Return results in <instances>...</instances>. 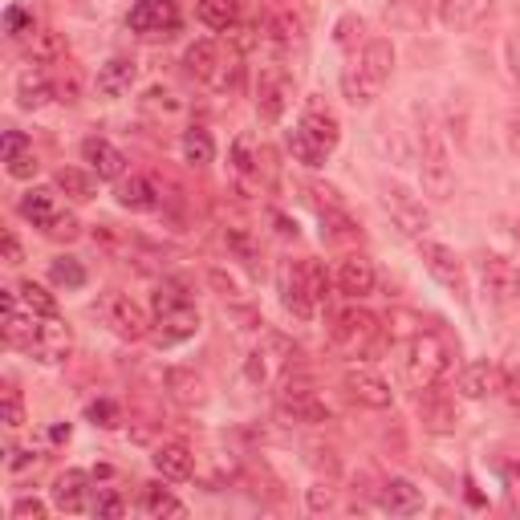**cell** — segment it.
Returning a JSON list of instances; mask_svg holds the SVG:
<instances>
[{
  "mask_svg": "<svg viewBox=\"0 0 520 520\" xmlns=\"http://www.w3.org/2000/svg\"><path fill=\"white\" fill-rule=\"evenodd\" d=\"M390 74H395V45H390L386 37H374V41H366L362 57H354L342 70V90L354 106H366L382 94Z\"/></svg>",
  "mask_w": 520,
  "mask_h": 520,
  "instance_id": "obj_1",
  "label": "cell"
},
{
  "mask_svg": "<svg viewBox=\"0 0 520 520\" xmlns=\"http://www.w3.org/2000/svg\"><path fill=\"white\" fill-rule=\"evenodd\" d=\"M451 366H455V350H451V342H447L443 334L423 330V334H415V338L407 342L403 370H407V382H411L415 390H435V386H443L447 374H451Z\"/></svg>",
  "mask_w": 520,
  "mask_h": 520,
  "instance_id": "obj_2",
  "label": "cell"
},
{
  "mask_svg": "<svg viewBox=\"0 0 520 520\" xmlns=\"http://www.w3.org/2000/svg\"><path fill=\"white\" fill-rule=\"evenodd\" d=\"M195 330H200V309L175 285H163L155 293V325H151L155 346H179V342L195 338Z\"/></svg>",
  "mask_w": 520,
  "mask_h": 520,
  "instance_id": "obj_3",
  "label": "cell"
},
{
  "mask_svg": "<svg viewBox=\"0 0 520 520\" xmlns=\"http://www.w3.org/2000/svg\"><path fill=\"white\" fill-rule=\"evenodd\" d=\"M415 143H419V183H423V191L431 195V200H447V195L455 191V167H451V155H447L431 118H419Z\"/></svg>",
  "mask_w": 520,
  "mask_h": 520,
  "instance_id": "obj_4",
  "label": "cell"
},
{
  "mask_svg": "<svg viewBox=\"0 0 520 520\" xmlns=\"http://www.w3.org/2000/svg\"><path fill=\"white\" fill-rule=\"evenodd\" d=\"M378 330H382L378 317L354 301V305H346V309H338V313H334L330 342H334V350H338V354H346V358H362V354H370V350H374Z\"/></svg>",
  "mask_w": 520,
  "mask_h": 520,
  "instance_id": "obj_5",
  "label": "cell"
},
{
  "mask_svg": "<svg viewBox=\"0 0 520 520\" xmlns=\"http://www.w3.org/2000/svg\"><path fill=\"white\" fill-rule=\"evenodd\" d=\"M98 317L110 325V330L122 338V342H143V338H151V313L130 297V293H118V289H110V293H102L98 297Z\"/></svg>",
  "mask_w": 520,
  "mask_h": 520,
  "instance_id": "obj_6",
  "label": "cell"
},
{
  "mask_svg": "<svg viewBox=\"0 0 520 520\" xmlns=\"http://www.w3.org/2000/svg\"><path fill=\"white\" fill-rule=\"evenodd\" d=\"M277 407L281 415H289L293 423H309V427H321L330 423V407L321 403V395L313 390V382L305 374H285L281 386H277Z\"/></svg>",
  "mask_w": 520,
  "mask_h": 520,
  "instance_id": "obj_7",
  "label": "cell"
},
{
  "mask_svg": "<svg viewBox=\"0 0 520 520\" xmlns=\"http://www.w3.org/2000/svg\"><path fill=\"white\" fill-rule=\"evenodd\" d=\"M289 102H293V78H289V70H285V65H265L260 78H256V118L273 126V122L285 118Z\"/></svg>",
  "mask_w": 520,
  "mask_h": 520,
  "instance_id": "obj_8",
  "label": "cell"
},
{
  "mask_svg": "<svg viewBox=\"0 0 520 520\" xmlns=\"http://www.w3.org/2000/svg\"><path fill=\"white\" fill-rule=\"evenodd\" d=\"M419 256H423V265L427 273L455 297V301H468V277H464V265H460V256H455L447 244L439 240H419Z\"/></svg>",
  "mask_w": 520,
  "mask_h": 520,
  "instance_id": "obj_9",
  "label": "cell"
},
{
  "mask_svg": "<svg viewBox=\"0 0 520 520\" xmlns=\"http://www.w3.org/2000/svg\"><path fill=\"white\" fill-rule=\"evenodd\" d=\"M382 208L390 212V220H395V224H399L407 236H415V240H423V236L431 232V212L415 200L407 187H399V183H382Z\"/></svg>",
  "mask_w": 520,
  "mask_h": 520,
  "instance_id": "obj_10",
  "label": "cell"
},
{
  "mask_svg": "<svg viewBox=\"0 0 520 520\" xmlns=\"http://www.w3.org/2000/svg\"><path fill=\"white\" fill-rule=\"evenodd\" d=\"M342 390L358 407H370V411H386L390 403H395V390H390V382L378 370H370V366H350L342 374Z\"/></svg>",
  "mask_w": 520,
  "mask_h": 520,
  "instance_id": "obj_11",
  "label": "cell"
},
{
  "mask_svg": "<svg viewBox=\"0 0 520 520\" xmlns=\"http://www.w3.org/2000/svg\"><path fill=\"white\" fill-rule=\"evenodd\" d=\"M130 33L139 37H171L179 29V5L175 0H139L126 17Z\"/></svg>",
  "mask_w": 520,
  "mask_h": 520,
  "instance_id": "obj_12",
  "label": "cell"
},
{
  "mask_svg": "<svg viewBox=\"0 0 520 520\" xmlns=\"http://www.w3.org/2000/svg\"><path fill=\"white\" fill-rule=\"evenodd\" d=\"M183 65H187L191 78H200V82L224 90L228 86V65H236V61H224V49L216 41H195V45H187Z\"/></svg>",
  "mask_w": 520,
  "mask_h": 520,
  "instance_id": "obj_13",
  "label": "cell"
},
{
  "mask_svg": "<svg viewBox=\"0 0 520 520\" xmlns=\"http://www.w3.org/2000/svg\"><path fill=\"white\" fill-rule=\"evenodd\" d=\"M70 346H74L70 325H65L61 317H41V325H37V338H33L29 354H33L37 362H45V366H57V362L70 358Z\"/></svg>",
  "mask_w": 520,
  "mask_h": 520,
  "instance_id": "obj_14",
  "label": "cell"
},
{
  "mask_svg": "<svg viewBox=\"0 0 520 520\" xmlns=\"http://www.w3.org/2000/svg\"><path fill=\"white\" fill-rule=\"evenodd\" d=\"M301 130L309 139H317L325 151H334L338 143H342V122H338V114L325 106V98H309L305 102V114H301Z\"/></svg>",
  "mask_w": 520,
  "mask_h": 520,
  "instance_id": "obj_15",
  "label": "cell"
},
{
  "mask_svg": "<svg viewBox=\"0 0 520 520\" xmlns=\"http://www.w3.org/2000/svg\"><path fill=\"white\" fill-rule=\"evenodd\" d=\"M37 325H41V317L29 305L21 309V293L5 289V342L17 350H29L37 338Z\"/></svg>",
  "mask_w": 520,
  "mask_h": 520,
  "instance_id": "obj_16",
  "label": "cell"
},
{
  "mask_svg": "<svg viewBox=\"0 0 520 520\" xmlns=\"http://www.w3.org/2000/svg\"><path fill=\"white\" fill-rule=\"evenodd\" d=\"M317 204V220H321V236L330 240V244H354L358 236H362V228H358V220L346 212V204L342 200H334V191H330V200H313Z\"/></svg>",
  "mask_w": 520,
  "mask_h": 520,
  "instance_id": "obj_17",
  "label": "cell"
},
{
  "mask_svg": "<svg viewBox=\"0 0 520 520\" xmlns=\"http://www.w3.org/2000/svg\"><path fill=\"white\" fill-rule=\"evenodd\" d=\"M455 386H460L464 399H492L504 390V370L496 362H472L460 370V382Z\"/></svg>",
  "mask_w": 520,
  "mask_h": 520,
  "instance_id": "obj_18",
  "label": "cell"
},
{
  "mask_svg": "<svg viewBox=\"0 0 520 520\" xmlns=\"http://www.w3.org/2000/svg\"><path fill=\"white\" fill-rule=\"evenodd\" d=\"M374 285H378L374 265H370V260H366L362 252L346 256L342 265H338V293H342V297L362 301V297H370V293H374Z\"/></svg>",
  "mask_w": 520,
  "mask_h": 520,
  "instance_id": "obj_19",
  "label": "cell"
},
{
  "mask_svg": "<svg viewBox=\"0 0 520 520\" xmlns=\"http://www.w3.org/2000/svg\"><path fill=\"white\" fill-rule=\"evenodd\" d=\"M435 5H439V21H443L447 29L468 33V29H476V25L492 13L496 0H435Z\"/></svg>",
  "mask_w": 520,
  "mask_h": 520,
  "instance_id": "obj_20",
  "label": "cell"
},
{
  "mask_svg": "<svg viewBox=\"0 0 520 520\" xmlns=\"http://www.w3.org/2000/svg\"><path fill=\"white\" fill-rule=\"evenodd\" d=\"M53 504H57L61 512H70V516L86 512V508H90V476L78 472V468L61 472V476L53 480Z\"/></svg>",
  "mask_w": 520,
  "mask_h": 520,
  "instance_id": "obj_21",
  "label": "cell"
},
{
  "mask_svg": "<svg viewBox=\"0 0 520 520\" xmlns=\"http://www.w3.org/2000/svg\"><path fill=\"white\" fill-rule=\"evenodd\" d=\"M82 159L90 163V171H94L98 179H122V175H126V155H122L114 143L98 139V135L82 143Z\"/></svg>",
  "mask_w": 520,
  "mask_h": 520,
  "instance_id": "obj_22",
  "label": "cell"
},
{
  "mask_svg": "<svg viewBox=\"0 0 520 520\" xmlns=\"http://www.w3.org/2000/svg\"><path fill=\"white\" fill-rule=\"evenodd\" d=\"M0 155H5V171L13 179H33L37 175V155L29 147V139L21 135V130H5V143H0Z\"/></svg>",
  "mask_w": 520,
  "mask_h": 520,
  "instance_id": "obj_23",
  "label": "cell"
},
{
  "mask_svg": "<svg viewBox=\"0 0 520 520\" xmlns=\"http://www.w3.org/2000/svg\"><path fill=\"white\" fill-rule=\"evenodd\" d=\"M378 504L390 516H415V512H423V492L411 480H386L378 492Z\"/></svg>",
  "mask_w": 520,
  "mask_h": 520,
  "instance_id": "obj_24",
  "label": "cell"
},
{
  "mask_svg": "<svg viewBox=\"0 0 520 520\" xmlns=\"http://www.w3.org/2000/svg\"><path fill=\"white\" fill-rule=\"evenodd\" d=\"M57 98V82L45 74V70H25L21 78H17V106L21 110H41L45 102H53Z\"/></svg>",
  "mask_w": 520,
  "mask_h": 520,
  "instance_id": "obj_25",
  "label": "cell"
},
{
  "mask_svg": "<svg viewBox=\"0 0 520 520\" xmlns=\"http://www.w3.org/2000/svg\"><path fill=\"white\" fill-rule=\"evenodd\" d=\"M480 269H484V285H488V293L496 301H516V265H512V260L488 252Z\"/></svg>",
  "mask_w": 520,
  "mask_h": 520,
  "instance_id": "obj_26",
  "label": "cell"
},
{
  "mask_svg": "<svg viewBox=\"0 0 520 520\" xmlns=\"http://www.w3.org/2000/svg\"><path fill=\"white\" fill-rule=\"evenodd\" d=\"M155 472H159L163 480H191V472H195L191 447H187V443H163V447L155 451Z\"/></svg>",
  "mask_w": 520,
  "mask_h": 520,
  "instance_id": "obj_27",
  "label": "cell"
},
{
  "mask_svg": "<svg viewBox=\"0 0 520 520\" xmlns=\"http://www.w3.org/2000/svg\"><path fill=\"white\" fill-rule=\"evenodd\" d=\"M167 390H171V399L183 403V407H200L208 399V382L195 370H187V366L167 370Z\"/></svg>",
  "mask_w": 520,
  "mask_h": 520,
  "instance_id": "obj_28",
  "label": "cell"
},
{
  "mask_svg": "<svg viewBox=\"0 0 520 520\" xmlns=\"http://www.w3.org/2000/svg\"><path fill=\"white\" fill-rule=\"evenodd\" d=\"M130 86H135V61L130 57H110L98 70V94L122 98V94H130Z\"/></svg>",
  "mask_w": 520,
  "mask_h": 520,
  "instance_id": "obj_29",
  "label": "cell"
},
{
  "mask_svg": "<svg viewBox=\"0 0 520 520\" xmlns=\"http://www.w3.org/2000/svg\"><path fill=\"white\" fill-rule=\"evenodd\" d=\"M118 204H122L126 212H155V208H159V191H155L151 179L130 175V179L118 183Z\"/></svg>",
  "mask_w": 520,
  "mask_h": 520,
  "instance_id": "obj_30",
  "label": "cell"
},
{
  "mask_svg": "<svg viewBox=\"0 0 520 520\" xmlns=\"http://www.w3.org/2000/svg\"><path fill=\"white\" fill-rule=\"evenodd\" d=\"M277 281H281V301H285V309H289L293 317L309 321L317 305L309 301V293H305V285H301V269H297V265H285Z\"/></svg>",
  "mask_w": 520,
  "mask_h": 520,
  "instance_id": "obj_31",
  "label": "cell"
},
{
  "mask_svg": "<svg viewBox=\"0 0 520 520\" xmlns=\"http://www.w3.org/2000/svg\"><path fill=\"white\" fill-rule=\"evenodd\" d=\"M419 415H423V423L431 427V431H451L455 423H460V411H455V403H447V399H439V386L435 390H423V399H419Z\"/></svg>",
  "mask_w": 520,
  "mask_h": 520,
  "instance_id": "obj_32",
  "label": "cell"
},
{
  "mask_svg": "<svg viewBox=\"0 0 520 520\" xmlns=\"http://www.w3.org/2000/svg\"><path fill=\"white\" fill-rule=\"evenodd\" d=\"M232 171H236V179H240L244 187L260 183V147H256L252 135H240V139L232 143Z\"/></svg>",
  "mask_w": 520,
  "mask_h": 520,
  "instance_id": "obj_33",
  "label": "cell"
},
{
  "mask_svg": "<svg viewBox=\"0 0 520 520\" xmlns=\"http://www.w3.org/2000/svg\"><path fill=\"white\" fill-rule=\"evenodd\" d=\"M21 216L33 224V228H45L53 216H57V200H53V191L45 187H33L21 195Z\"/></svg>",
  "mask_w": 520,
  "mask_h": 520,
  "instance_id": "obj_34",
  "label": "cell"
},
{
  "mask_svg": "<svg viewBox=\"0 0 520 520\" xmlns=\"http://www.w3.org/2000/svg\"><path fill=\"white\" fill-rule=\"evenodd\" d=\"M195 17L208 29H232L240 17V5L236 0H195Z\"/></svg>",
  "mask_w": 520,
  "mask_h": 520,
  "instance_id": "obj_35",
  "label": "cell"
},
{
  "mask_svg": "<svg viewBox=\"0 0 520 520\" xmlns=\"http://www.w3.org/2000/svg\"><path fill=\"white\" fill-rule=\"evenodd\" d=\"M183 159H187L191 167H208V163L216 159V143H212V135H208L204 126L183 130Z\"/></svg>",
  "mask_w": 520,
  "mask_h": 520,
  "instance_id": "obj_36",
  "label": "cell"
},
{
  "mask_svg": "<svg viewBox=\"0 0 520 520\" xmlns=\"http://www.w3.org/2000/svg\"><path fill=\"white\" fill-rule=\"evenodd\" d=\"M57 187H61L65 195H70V200H78V204L94 200V191H98L94 175H86L82 167H61V171H57Z\"/></svg>",
  "mask_w": 520,
  "mask_h": 520,
  "instance_id": "obj_37",
  "label": "cell"
},
{
  "mask_svg": "<svg viewBox=\"0 0 520 520\" xmlns=\"http://www.w3.org/2000/svg\"><path fill=\"white\" fill-rule=\"evenodd\" d=\"M423 21H427V0H390L386 5V25L419 29Z\"/></svg>",
  "mask_w": 520,
  "mask_h": 520,
  "instance_id": "obj_38",
  "label": "cell"
},
{
  "mask_svg": "<svg viewBox=\"0 0 520 520\" xmlns=\"http://www.w3.org/2000/svg\"><path fill=\"white\" fill-rule=\"evenodd\" d=\"M301 285L309 293V301L321 309L325 301H330V273H325V265H317V260H301Z\"/></svg>",
  "mask_w": 520,
  "mask_h": 520,
  "instance_id": "obj_39",
  "label": "cell"
},
{
  "mask_svg": "<svg viewBox=\"0 0 520 520\" xmlns=\"http://www.w3.org/2000/svg\"><path fill=\"white\" fill-rule=\"evenodd\" d=\"M61 57H65V41L57 33H49V29L33 33V45H29V61L33 65H61Z\"/></svg>",
  "mask_w": 520,
  "mask_h": 520,
  "instance_id": "obj_40",
  "label": "cell"
},
{
  "mask_svg": "<svg viewBox=\"0 0 520 520\" xmlns=\"http://www.w3.org/2000/svg\"><path fill=\"white\" fill-rule=\"evenodd\" d=\"M289 151H293V159H297V163H305V167H325V159H330V151H325L317 139H309L301 126L289 135Z\"/></svg>",
  "mask_w": 520,
  "mask_h": 520,
  "instance_id": "obj_41",
  "label": "cell"
},
{
  "mask_svg": "<svg viewBox=\"0 0 520 520\" xmlns=\"http://www.w3.org/2000/svg\"><path fill=\"white\" fill-rule=\"evenodd\" d=\"M49 281H53L57 289H82V285H86L82 260H74V256H57L53 265H49Z\"/></svg>",
  "mask_w": 520,
  "mask_h": 520,
  "instance_id": "obj_42",
  "label": "cell"
},
{
  "mask_svg": "<svg viewBox=\"0 0 520 520\" xmlns=\"http://www.w3.org/2000/svg\"><path fill=\"white\" fill-rule=\"evenodd\" d=\"M143 512H147V516H187V508H183L167 488H159V484H147V492H143Z\"/></svg>",
  "mask_w": 520,
  "mask_h": 520,
  "instance_id": "obj_43",
  "label": "cell"
},
{
  "mask_svg": "<svg viewBox=\"0 0 520 520\" xmlns=\"http://www.w3.org/2000/svg\"><path fill=\"white\" fill-rule=\"evenodd\" d=\"M17 293H21V301H25L37 317H57V297H53L45 285H37V281H21Z\"/></svg>",
  "mask_w": 520,
  "mask_h": 520,
  "instance_id": "obj_44",
  "label": "cell"
},
{
  "mask_svg": "<svg viewBox=\"0 0 520 520\" xmlns=\"http://www.w3.org/2000/svg\"><path fill=\"white\" fill-rule=\"evenodd\" d=\"M41 232H45L49 240H78V236H82V224H78V216H70V212H57Z\"/></svg>",
  "mask_w": 520,
  "mask_h": 520,
  "instance_id": "obj_45",
  "label": "cell"
},
{
  "mask_svg": "<svg viewBox=\"0 0 520 520\" xmlns=\"http://www.w3.org/2000/svg\"><path fill=\"white\" fill-rule=\"evenodd\" d=\"M228 244H232V252L244 260L248 269H256V256H260V248L252 244V236H248V232H240V228H228Z\"/></svg>",
  "mask_w": 520,
  "mask_h": 520,
  "instance_id": "obj_46",
  "label": "cell"
},
{
  "mask_svg": "<svg viewBox=\"0 0 520 520\" xmlns=\"http://www.w3.org/2000/svg\"><path fill=\"white\" fill-rule=\"evenodd\" d=\"M5 29L13 33V37H25V33H37V25H33V17L21 9V5H9L5 9Z\"/></svg>",
  "mask_w": 520,
  "mask_h": 520,
  "instance_id": "obj_47",
  "label": "cell"
},
{
  "mask_svg": "<svg viewBox=\"0 0 520 520\" xmlns=\"http://www.w3.org/2000/svg\"><path fill=\"white\" fill-rule=\"evenodd\" d=\"M86 419H90L94 427H118V407H114L110 399H98V403H90Z\"/></svg>",
  "mask_w": 520,
  "mask_h": 520,
  "instance_id": "obj_48",
  "label": "cell"
},
{
  "mask_svg": "<svg viewBox=\"0 0 520 520\" xmlns=\"http://www.w3.org/2000/svg\"><path fill=\"white\" fill-rule=\"evenodd\" d=\"M5 423L9 427H21L25 423V403H21V390L9 382V390H5Z\"/></svg>",
  "mask_w": 520,
  "mask_h": 520,
  "instance_id": "obj_49",
  "label": "cell"
},
{
  "mask_svg": "<svg viewBox=\"0 0 520 520\" xmlns=\"http://www.w3.org/2000/svg\"><path fill=\"white\" fill-rule=\"evenodd\" d=\"M94 512H98V516H122V512H126V500H122L118 492H98Z\"/></svg>",
  "mask_w": 520,
  "mask_h": 520,
  "instance_id": "obj_50",
  "label": "cell"
},
{
  "mask_svg": "<svg viewBox=\"0 0 520 520\" xmlns=\"http://www.w3.org/2000/svg\"><path fill=\"white\" fill-rule=\"evenodd\" d=\"M13 520H45V504L37 496H25L13 504Z\"/></svg>",
  "mask_w": 520,
  "mask_h": 520,
  "instance_id": "obj_51",
  "label": "cell"
},
{
  "mask_svg": "<svg viewBox=\"0 0 520 520\" xmlns=\"http://www.w3.org/2000/svg\"><path fill=\"white\" fill-rule=\"evenodd\" d=\"M500 395H504L508 411L520 419V374H504V390H500Z\"/></svg>",
  "mask_w": 520,
  "mask_h": 520,
  "instance_id": "obj_52",
  "label": "cell"
},
{
  "mask_svg": "<svg viewBox=\"0 0 520 520\" xmlns=\"http://www.w3.org/2000/svg\"><path fill=\"white\" fill-rule=\"evenodd\" d=\"M330 504H334V492L325 488V484L309 488V508H313V512H321V508H330Z\"/></svg>",
  "mask_w": 520,
  "mask_h": 520,
  "instance_id": "obj_53",
  "label": "cell"
},
{
  "mask_svg": "<svg viewBox=\"0 0 520 520\" xmlns=\"http://www.w3.org/2000/svg\"><path fill=\"white\" fill-rule=\"evenodd\" d=\"M21 260H25V252H21L17 232H5V265H21Z\"/></svg>",
  "mask_w": 520,
  "mask_h": 520,
  "instance_id": "obj_54",
  "label": "cell"
},
{
  "mask_svg": "<svg viewBox=\"0 0 520 520\" xmlns=\"http://www.w3.org/2000/svg\"><path fill=\"white\" fill-rule=\"evenodd\" d=\"M504 143H508V151L520 159V118H512V122H508V130H504Z\"/></svg>",
  "mask_w": 520,
  "mask_h": 520,
  "instance_id": "obj_55",
  "label": "cell"
},
{
  "mask_svg": "<svg viewBox=\"0 0 520 520\" xmlns=\"http://www.w3.org/2000/svg\"><path fill=\"white\" fill-rule=\"evenodd\" d=\"M49 435H53V443H65V439H70V423H57Z\"/></svg>",
  "mask_w": 520,
  "mask_h": 520,
  "instance_id": "obj_56",
  "label": "cell"
},
{
  "mask_svg": "<svg viewBox=\"0 0 520 520\" xmlns=\"http://www.w3.org/2000/svg\"><path fill=\"white\" fill-rule=\"evenodd\" d=\"M516 301H520V265H516Z\"/></svg>",
  "mask_w": 520,
  "mask_h": 520,
  "instance_id": "obj_57",
  "label": "cell"
}]
</instances>
